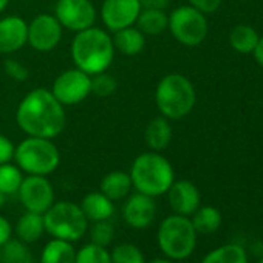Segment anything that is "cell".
Listing matches in <instances>:
<instances>
[{
	"label": "cell",
	"mask_w": 263,
	"mask_h": 263,
	"mask_svg": "<svg viewBox=\"0 0 263 263\" xmlns=\"http://www.w3.org/2000/svg\"><path fill=\"white\" fill-rule=\"evenodd\" d=\"M16 119L27 135L37 138L51 140L65 127L64 105L47 88L30 91L19 104Z\"/></svg>",
	"instance_id": "6da1fadb"
},
{
	"label": "cell",
	"mask_w": 263,
	"mask_h": 263,
	"mask_svg": "<svg viewBox=\"0 0 263 263\" xmlns=\"http://www.w3.org/2000/svg\"><path fill=\"white\" fill-rule=\"evenodd\" d=\"M113 41L101 28H87L71 42V58L79 70L93 76L105 71L113 62Z\"/></svg>",
	"instance_id": "7a4b0ae2"
},
{
	"label": "cell",
	"mask_w": 263,
	"mask_h": 263,
	"mask_svg": "<svg viewBox=\"0 0 263 263\" xmlns=\"http://www.w3.org/2000/svg\"><path fill=\"white\" fill-rule=\"evenodd\" d=\"M128 175L137 192L154 198L166 194L175 181L172 164L158 152L141 154L132 164Z\"/></svg>",
	"instance_id": "3957f363"
},
{
	"label": "cell",
	"mask_w": 263,
	"mask_h": 263,
	"mask_svg": "<svg viewBox=\"0 0 263 263\" xmlns=\"http://www.w3.org/2000/svg\"><path fill=\"white\" fill-rule=\"evenodd\" d=\"M157 243L161 252L174 260H186L192 255L197 246V231L189 217L186 215H169L166 217L157 232Z\"/></svg>",
	"instance_id": "277c9868"
},
{
	"label": "cell",
	"mask_w": 263,
	"mask_h": 263,
	"mask_svg": "<svg viewBox=\"0 0 263 263\" xmlns=\"http://www.w3.org/2000/svg\"><path fill=\"white\" fill-rule=\"evenodd\" d=\"M155 101L164 118L180 119L189 115L194 108L195 90L186 76L180 73H171L160 81Z\"/></svg>",
	"instance_id": "5b68a950"
},
{
	"label": "cell",
	"mask_w": 263,
	"mask_h": 263,
	"mask_svg": "<svg viewBox=\"0 0 263 263\" xmlns=\"http://www.w3.org/2000/svg\"><path fill=\"white\" fill-rule=\"evenodd\" d=\"M45 232L53 238L65 241H79L88 231V220L81 206L71 201L53 203L44 214Z\"/></svg>",
	"instance_id": "8992f818"
},
{
	"label": "cell",
	"mask_w": 263,
	"mask_h": 263,
	"mask_svg": "<svg viewBox=\"0 0 263 263\" xmlns=\"http://www.w3.org/2000/svg\"><path fill=\"white\" fill-rule=\"evenodd\" d=\"M17 166L30 175H48L59 166L61 157L58 147L48 138L30 137L14 151Z\"/></svg>",
	"instance_id": "52a82bcc"
},
{
	"label": "cell",
	"mask_w": 263,
	"mask_h": 263,
	"mask_svg": "<svg viewBox=\"0 0 263 263\" xmlns=\"http://www.w3.org/2000/svg\"><path fill=\"white\" fill-rule=\"evenodd\" d=\"M167 28L183 45H200L208 36V21L203 13L194 7H180L172 11Z\"/></svg>",
	"instance_id": "ba28073f"
},
{
	"label": "cell",
	"mask_w": 263,
	"mask_h": 263,
	"mask_svg": "<svg viewBox=\"0 0 263 263\" xmlns=\"http://www.w3.org/2000/svg\"><path fill=\"white\" fill-rule=\"evenodd\" d=\"M51 93L62 105H74L91 93V78L79 68L67 70L58 76Z\"/></svg>",
	"instance_id": "9c48e42d"
},
{
	"label": "cell",
	"mask_w": 263,
	"mask_h": 263,
	"mask_svg": "<svg viewBox=\"0 0 263 263\" xmlns=\"http://www.w3.org/2000/svg\"><path fill=\"white\" fill-rule=\"evenodd\" d=\"M22 206L30 212L45 214L54 203V191L44 175H28L17 191Z\"/></svg>",
	"instance_id": "30bf717a"
},
{
	"label": "cell",
	"mask_w": 263,
	"mask_h": 263,
	"mask_svg": "<svg viewBox=\"0 0 263 263\" xmlns=\"http://www.w3.org/2000/svg\"><path fill=\"white\" fill-rule=\"evenodd\" d=\"M56 19L71 31H82L93 27L96 10L90 0H59L56 5Z\"/></svg>",
	"instance_id": "8fae6325"
},
{
	"label": "cell",
	"mask_w": 263,
	"mask_h": 263,
	"mask_svg": "<svg viewBox=\"0 0 263 263\" xmlns=\"http://www.w3.org/2000/svg\"><path fill=\"white\" fill-rule=\"evenodd\" d=\"M141 13L138 0H104L101 17L110 31L132 27Z\"/></svg>",
	"instance_id": "7c38bea8"
},
{
	"label": "cell",
	"mask_w": 263,
	"mask_h": 263,
	"mask_svg": "<svg viewBox=\"0 0 263 263\" xmlns=\"http://www.w3.org/2000/svg\"><path fill=\"white\" fill-rule=\"evenodd\" d=\"M62 37V25L51 14H41L28 25V42L37 51H51Z\"/></svg>",
	"instance_id": "4fadbf2b"
},
{
	"label": "cell",
	"mask_w": 263,
	"mask_h": 263,
	"mask_svg": "<svg viewBox=\"0 0 263 263\" xmlns=\"http://www.w3.org/2000/svg\"><path fill=\"white\" fill-rule=\"evenodd\" d=\"M157 215V203L154 197L137 192L130 195L122 208L125 223L134 229H146L152 224Z\"/></svg>",
	"instance_id": "5bb4252c"
},
{
	"label": "cell",
	"mask_w": 263,
	"mask_h": 263,
	"mask_svg": "<svg viewBox=\"0 0 263 263\" xmlns=\"http://www.w3.org/2000/svg\"><path fill=\"white\" fill-rule=\"evenodd\" d=\"M166 194L171 209L178 215L189 217L200 208L201 195L198 187L192 181L187 180L174 181Z\"/></svg>",
	"instance_id": "9a60e30c"
},
{
	"label": "cell",
	"mask_w": 263,
	"mask_h": 263,
	"mask_svg": "<svg viewBox=\"0 0 263 263\" xmlns=\"http://www.w3.org/2000/svg\"><path fill=\"white\" fill-rule=\"evenodd\" d=\"M28 42V25L24 19L10 16L0 21V53H13Z\"/></svg>",
	"instance_id": "2e32d148"
},
{
	"label": "cell",
	"mask_w": 263,
	"mask_h": 263,
	"mask_svg": "<svg viewBox=\"0 0 263 263\" xmlns=\"http://www.w3.org/2000/svg\"><path fill=\"white\" fill-rule=\"evenodd\" d=\"M81 209L85 214L88 221H102L110 220L115 214V206L110 198H107L102 192H90L81 201Z\"/></svg>",
	"instance_id": "e0dca14e"
},
{
	"label": "cell",
	"mask_w": 263,
	"mask_h": 263,
	"mask_svg": "<svg viewBox=\"0 0 263 263\" xmlns=\"http://www.w3.org/2000/svg\"><path fill=\"white\" fill-rule=\"evenodd\" d=\"M16 234H17V238L27 245L39 241L42 235L45 234L44 214L27 211L16 223Z\"/></svg>",
	"instance_id": "ac0fdd59"
},
{
	"label": "cell",
	"mask_w": 263,
	"mask_h": 263,
	"mask_svg": "<svg viewBox=\"0 0 263 263\" xmlns=\"http://www.w3.org/2000/svg\"><path fill=\"white\" fill-rule=\"evenodd\" d=\"M144 138H146V144L152 151L160 152V151L166 149L172 140V127H171L169 121L163 116L152 119L146 127Z\"/></svg>",
	"instance_id": "d6986e66"
},
{
	"label": "cell",
	"mask_w": 263,
	"mask_h": 263,
	"mask_svg": "<svg viewBox=\"0 0 263 263\" xmlns=\"http://www.w3.org/2000/svg\"><path fill=\"white\" fill-rule=\"evenodd\" d=\"M144 45H146L144 34L138 28L127 27V28L115 31L113 47L125 56L140 54L143 51Z\"/></svg>",
	"instance_id": "ffe728a7"
},
{
	"label": "cell",
	"mask_w": 263,
	"mask_h": 263,
	"mask_svg": "<svg viewBox=\"0 0 263 263\" xmlns=\"http://www.w3.org/2000/svg\"><path fill=\"white\" fill-rule=\"evenodd\" d=\"M132 187L134 186H132L130 175L122 171H113L107 174L101 181V192L111 201L125 198Z\"/></svg>",
	"instance_id": "44dd1931"
},
{
	"label": "cell",
	"mask_w": 263,
	"mask_h": 263,
	"mask_svg": "<svg viewBox=\"0 0 263 263\" xmlns=\"http://www.w3.org/2000/svg\"><path fill=\"white\" fill-rule=\"evenodd\" d=\"M76 249L71 241L61 238L50 240L41 254V263H74Z\"/></svg>",
	"instance_id": "7402d4cb"
},
{
	"label": "cell",
	"mask_w": 263,
	"mask_h": 263,
	"mask_svg": "<svg viewBox=\"0 0 263 263\" xmlns=\"http://www.w3.org/2000/svg\"><path fill=\"white\" fill-rule=\"evenodd\" d=\"M201 263H249V261H248V254L241 245L228 243L208 252L203 257Z\"/></svg>",
	"instance_id": "603a6c76"
},
{
	"label": "cell",
	"mask_w": 263,
	"mask_h": 263,
	"mask_svg": "<svg viewBox=\"0 0 263 263\" xmlns=\"http://www.w3.org/2000/svg\"><path fill=\"white\" fill-rule=\"evenodd\" d=\"M197 234H214L221 226V212L214 206L198 208L191 218Z\"/></svg>",
	"instance_id": "cb8c5ba5"
},
{
	"label": "cell",
	"mask_w": 263,
	"mask_h": 263,
	"mask_svg": "<svg viewBox=\"0 0 263 263\" xmlns=\"http://www.w3.org/2000/svg\"><path fill=\"white\" fill-rule=\"evenodd\" d=\"M137 24H138V30L141 33L157 36L167 28L169 17L163 13V10L144 8V10H141L140 16L137 19Z\"/></svg>",
	"instance_id": "d4e9b609"
},
{
	"label": "cell",
	"mask_w": 263,
	"mask_h": 263,
	"mask_svg": "<svg viewBox=\"0 0 263 263\" xmlns=\"http://www.w3.org/2000/svg\"><path fill=\"white\" fill-rule=\"evenodd\" d=\"M0 263H34V258L27 243L11 237L0 246Z\"/></svg>",
	"instance_id": "484cf974"
},
{
	"label": "cell",
	"mask_w": 263,
	"mask_h": 263,
	"mask_svg": "<svg viewBox=\"0 0 263 263\" xmlns=\"http://www.w3.org/2000/svg\"><path fill=\"white\" fill-rule=\"evenodd\" d=\"M258 33L249 27V25H237L232 28L231 34H229V44L231 47L241 54H248L252 53L257 42H258Z\"/></svg>",
	"instance_id": "4316f807"
},
{
	"label": "cell",
	"mask_w": 263,
	"mask_h": 263,
	"mask_svg": "<svg viewBox=\"0 0 263 263\" xmlns=\"http://www.w3.org/2000/svg\"><path fill=\"white\" fill-rule=\"evenodd\" d=\"M22 172L19 167L5 163L0 164V192H4L5 195L16 194L22 184Z\"/></svg>",
	"instance_id": "83f0119b"
},
{
	"label": "cell",
	"mask_w": 263,
	"mask_h": 263,
	"mask_svg": "<svg viewBox=\"0 0 263 263\" xmlns=\"http://www.w3.org/2000/svg\"><path fill=\"white\" fill-rule=\"evenodd\" d=\"M111 263H146L143 251L134 243H119L110 251Z\"/></svg>",
	"instance_id": "f1b7e54d"
},
{
	"label": "cell",
	"mask_w": 263,
	"mask_h": 263,
	"mask_svg": "<svg viewBox=\"0 0 263 263\" xmlns=\"http://www.w3.org/2000/svg\"><path fill=\"white\" fill-rule=\"evenodd\" d=\"M74 263H111L110 251L95 243H87L76 251Z\"/></svg>",
	"instance_id": "f546056e"
},
{
	"label": "cell",
	"mask_w": 263,
	"mask_h": 263,
	"mask_svg": "<svg viewBox=\"0 0 263 263\" xmlns=\"http://www.w3.org/2000/svg\"><path fill=\"white\" fill-rule=\"evenodd\" d=\"M115 238V226L108 220L95 221L90 229V240L98 246L107 248Z\"/></svg>",
	"instance_id": "4dcf8cb0"
},
{
	"label": "cell",
	"mask_w": 263,
	"mask_h": 263,
	"mask_svg": "<svg viewBox=\"0 0 263 263\" xmlns=\"http://www.w3.org/2000/svg\"><path fill=\"white\" fill-rule=\"evenodd\" d=\"M95 78H91V91L96 96H108L115 91L116 88V81L107 74V73H98L93 74Z\"/></svg>",
	"instance_id": "1f68e13d"
},
{
	"label": "cell",
	"mask_w": 263,
	"mask_h": 263,
	"mask_svg": "<svg viewBox=\"0 0 263 263\" xmlns=\"http://www.w3.org/2000/svg\"><path fill=\"white\" fill-rule=\"evenodd\" d=\"M189 4H191V7H194L200 13L211 14V13H215L220 8L221 0H189Z\"/></svg>",
	"instance_id": "d6a6232c"
},
{
	"label": "cell",
	"mask_w": 263,
	"mask_h": 263,
	"mask_svg": "<svg viewBox=\"0 0 263 263\" xmlns=\"http://www.w3.org/2000/svg\"><path fill=\"white\" fill-rule=\"evenodd\" d=\"M14 151L13 143L7 137L0 135V164L10 163L14 158Z\"/></svg>",
	"instance_id": "836d02e7"
},
{
	"label": "cell",
	"mask_w": 263,
	"mask_h": 263,
	"mask_svg": "<svg viewBox=\"0 0 263 263\" xmlns=\"http://www.w3.org/2000/svg\"><path fill=\"white\" fill-rule=\"evenodd\" d=\"M5 68H7V73L17 81H25L28 78V71L17 61H7Z\"/></svg>",
	"instance_id": "e575fe53"
},
{
	"label": "cell",
	"mask_w": 263,
	"mask_h": 263,
	"mask_svg": "<svg viewBox=\"0 0 263 263\" xmlns=\"http://www.w3.org/2000/svg\"><path fill=\"white\" fill-rule=\"evenodd\" d=\"M11 237H13L11 223L4 215H0V246H2L4 243H7Z\"/></svg>",
	"instance_id": "d590c367"
},
{
	"label": "cell",
	"mask_w": 263,
	"mask_h": 263,
	"mask_svg": "<svg viewBox=\"0 0 263 263\" xmlns=\"http://www.w3.org/2000/svg\"><path fill=\"white\" fill-rule=\"evenodd\" d=\"M141 8H158L163 10L167 5V0H138Z\"/></svg>",
	"instance_id": "8d00e7d4"
},
{
	"label": "cell",
	"mask_w": 263,
	"mask_h": 263,
	"mask_svg": "<svg viewBox=\"0 0 263 263\" xmlns=\"http://www.w3.org/2000/svg\"><path fill=\"white\" fill-rule=\"evenodd\" d=\"M252 54H254V58H255L257 64L263 68V36H261V37H258V42H257V45H255V48H254Z\"/></svg>",
	"instance_id": "74e56055"
},
{
	"label": "cell",
	"mask_w": 263,
	"mask_h": 263,
	"mask_svg": "<svg viewBox=\"0 0 263 263\" xmlns=\"http://www.w3.org/2000/svg\"><path fill=\"white\" fill-rule=\"evenodd\" d=\"M149 263H177V261H174V260L164 257V258H154V260H151Z\"/></svg>",
	"instance_id": "f35d334b"
},
{
	"label": "cell",
	"mask_w": 263,
	"mask_h": 263,
	"mask_svg": "<svg viewBox=\"0 0 263 263\" xmlns=\"http://www.w3.org/2000/svg\"><path fill=\"white\" fill-rule=\"evenodd\" d=\"M7 203V195L4 192H0V209H2Z\"/></svg>",
	"instance_id": "ab89813d"
},
{
	"label": "cell",
	"mask_w": 263,
	"mask_h": 263,
	"mask_svg": "<svg viewBox=\"0 0 263 263\" xmlns=\"http://www.w3.org/2000/svg\"><path fill=\"white\" fill-rule=\"evenodd\" d=\"M8 5V0H0V13H2Z\"/></svg>",
	"instance_id": "60d3db41"
},
{
	"label": "cell",
	"mask_w": 263,
	"mask_h": 263,
	"mask_svg": "<svg viewBox=\"0 0 263 263\" xmlns=\"http://www.w3.org/2000/svg\"><path fill=\"white\" fill-rule=\"evenodd\" d=\"M257 263H263V257H261V258H260V260H258Z\"/></svg>",
	"instance_id": "b9f144b4"
}]
</instances>
